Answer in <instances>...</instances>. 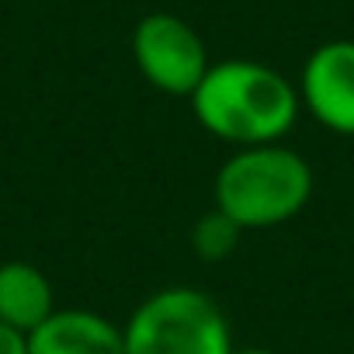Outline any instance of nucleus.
I'll list each match as a JSON object with an SVG mask.
<instances>
[{"mask_svg": "<svg viewBox=\"0 0 354 354\" xmlns=\"http://www.w3.org/2000/svg\"><path fill=\"white\" fill-rule=\"evenodd\" d=\"M28 354H125V337L101 313L56 309L28 333Z\"/></svg>", "mask_w": 354, "mask_h": 354, "instance_id": "obj_6", "label": "nucleus"}, {"mask_svg": "<svg viewBox=\"0 0 354 354\" xmlns=\"http://www.w3.org/2000/svg\"><path fill=\"white\" fill-rule=\"evenodd\" d=\"M0 354H28V333L0 323Z\"/></svg>", "mask_w": 354, "mask_h": 354, "instance_id": "obj_9", "label": "nucleus"}, {"mask_svg": "<svg viewBox=\"0 0 354 354\" xmlns=\"http://www.w3.org/2000/svg\"><path fill=\"white\" fill-rule=\"evenodd\" d=\"M233 354H278L271 347H233Z\"/></svg>", "mask_w": 354, "mask_h": 354, "instance_id": "obj_10", "label": "nucleus"}, {"mask_svg": "<svg viewBox=\"0 0 354 354\" xmlns=\"http://www.w3.org/2000/svg\"><path fill=\"white\" fill-rule=\"evenodd\" d=\"M56 313V292L46 271L28 261L0 264V323L32 333Z\"/></svg>", "mask_w": 354, "mask_h": 354, "instance_id": "obj_7", "label": "nucleus"}, {"mask_svg": "<svg viewBox=\"0 0 354 354\" xmlns=\"http://www.w3.org/2000/svg\"><path fill=\"white\" fill-rule=\"evenodd\" d=\"M188 101L198 125L236 149L281 142L299 118V87L257 59L212 63Z\"/></svg>", "mask_w": 354, "mask_h": 354, "instance_id": "obj_1", "label": "nucleus"}, {"mask_svg": "<svg viewBox=\"0 0 354 354\" xmlns=\"http://www.w3.org/2000/svg\"><path fill=\"white\" fill-rule=\"evenodd\" d=\"M299 101L337 136H354V42L333 39L309 53L299 77Z\"/></svg>", "mask_w": 354, "mask_h": 354, "instance_id": "obj_5", "label": "nucleus"}, {"mask_svg": "<svg viewBox=\"0 0 354 354\" xmlns=\"http://www.w3.org/2000/svg\"><path fill=\"white\" fill-rule=\"evenodd\" d=\"M240 233H243V230H240L230 216H223L219 209H212V212H205V216L195 223V230H192V247H195V254H198L202 261H223V257H230V254L236 250Z\"/></svg>", "mask_w": 354, "mask_h": 354, "instance_id": "obj_8", "label": "nucleus"}, {"mask_svg": "<svg viewBox=\"0 0 354 354\" xmlns=\"http://www.w3.org/2000/svg\"><path fill=\"white\" fill-rule=\"evenodd\" d=\"M313 198V167L285 142L243 146L216 174V209L243 233L292 223Z\"/></svg>", "mask_w": 354, "mask_h": 354, "instance_id": "obj_2", "label": "nucleus"}, {"mask_svg": "<svg viewBox=\"0 0 354 354\" xmlns=\"http://www.w3.org/2000/svg\"><path fill=\"white\" fill-rule=\"evenodd\" d=\"M125 354H233V330L223 306L188 285L146 295L122 326Z\"/></svg>", "mask_w": 354, "mask_h": 354, "instance_id": "obj_3", "label": "nucleus"}, {"mask_svg": "<svg viewBox=\"0 0 354 354\" xmlns=\"http://www.w3.org/2000/svg\"><path fill=\"white\" fill-rule=\"evenodd\" d=\"M132 59L142 80L170 97H192L212 66L202 35L167 11H153L132 28Z\"/></svg>", "mask_w": 354, "mask_h": 354, "instance_id": "obj_4", "label": "nucleus"}]
</instances>
